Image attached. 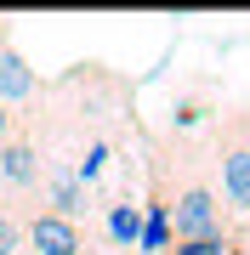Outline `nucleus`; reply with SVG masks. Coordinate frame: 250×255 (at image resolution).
I'll return each mask as SVG.
<instances>
[{"label": "nucleus", "mask_w": 250, "mask_h": 255, "mask_svg": "<svg viewBox=\"0 0 250 255\" xmlns=\"http://www.w3.org/2000/svg\"><path fill=\"white\" fill-rule=\"evenodd\" d=\"M165 193V187H159ZM165 210H171V233L176 244H205V238H228V210H222V193L216 182L182 170L176 193H165Z\"/></svg>", "instance_id": "f257e3e1"}, {"label": "nucleus", "mask_w": 250, "mask_h": 255, "mask_svg": "<svg viewBox=\"0 0 250 255\" xmlns=\"http://www.w3.org/2000/svg\"><path fill=\"white\" fill-rule=\"evenodd\" d=\"M222 187L216 193H228V204L239 210V216H250V108L239 114H228V125H222Z\"/></svg>", "instance_id": "f03ea898"}, {"label": "nucleus", "mask_w": 250, "mask_h": 255, "mask_svg": "<svg viewBox=\"0 0 250 255\" xmlns=\"http://www.w3.org/2000/svg\"><path fill=\"white\" fill-rule=\"evenodd\" d=\"M46 182V159H40V142L17 130V136L0 142V187L11 193V199H28V193H40Z\"/></svg>", "instance_id": "7ed1b4c3"}, {"label": "nucleus", "mask_w": 250, "mask_h": 255, "mask_svg": "<svg viewBox=\"0 0 250 255\" xmlns=\"http://www.w3.org/2000/svg\"><path fill=\"white\" fill-rule=\"evenodd\" d=\"M23 250H34V255H91V238L80 233V221L34 210V216L23 221Z\"/></svg>", "instance_id": "20e7f679"}, {"label": "nucleus", "mask_w": 250, "mask_h": 255, "mask_svg": "<svg viewBox=\"0 0 250 255\" xmlns=\"http://www.w3.org/2000/svg\"><path fill=\"white\" fill-rule=\"evenodd\" d=\"M34 91H40V74L28 68V57L11 46V34L0 28V102H6V108H17V102H28Z\"/></svg>", "instance_id": "39448f33"}, {"label": "nucleus", "mask_w": 250, "mask_h": 255, "mask_svg": "<svg viewBox=\"0 0 250 255\" xmlns=\"http://www.w3.org/2000/svg\"><path fill=\"white\" fill-rule=\"evenodd\" d=\"M40 193H46L51 216H63V221H80L85 210H91V187H85V182H80L74 170H46V182H40Z\"/></svg>", "instance_id": "423d86ee"}, {"label": "nucleus", "mask_w": 250, "mask_h": 255, "mask_svg": "<svg viewBox=\"0 0 250 255\" xmlns=\"http://www.w3.org/2000/svg\"><path fill=\"white\" fill-rule=\"evenodd\" d=\"M102 227H108V244L114 250H137L142 244V204L114 199L108 210H102Z\"/></svg>", "instance_id": "0eeeda50"}, {"label": "nucleus", "mask_w": 250, "mask_h": 255, "mask_svg": "<svg viewBox=\"0 0 250 255\" xmlns=\"http://www.w3.org/2000/svg\"><path fill=\"white\" fill-rule=\"evenodd\" d=\"M171 238H176V233H171L165 193L154 187V193H148V204H142V244H137V250H142V255H165V250H171Z\"/></svg>", "instance_id": "6e6552de"}, {"label": "nucleus", "mask_w": 250, "mask_h": 255, "mask_svg": "<svg viewBox=\"0 0 250 255\" xmlns=\"http://www.w3.org/2000/svg\"><path fill=\"white\" fill-rule=\"evenodd\" d=\"M0 255H23V216L0 210Z\"/></svg>", "instance_id": "1a4fd4ad"}, {"label": "nucleus", "mask_w": 250, "mask_h": 255, "mask_svg": "<svg viewBox=\"0 0 250 255\" xmlns=\"http://www.w3.org/2000/svg\"><path fill=\"white\" fill-rule=\"evenodd\" d=\"M165 255H228V238H205V244H171Z\"/></svg>", "instance_id": "9d476101"}, {"label": "nucleus", "mask_w": 250, "mask_h": 255, "mask_svg": "<svg viewBox=\"0 0 250 255\" xmlns=\"http://www.w3.org/2000/svg\"><path fill=\"white\" fill-rule=\"evenodd\" d=\"M6 136H17V108L0 102V142H6Z\"/></svg>", "instance_id": "9b49d317"}, {"label": "nucleus", "mask_w": 250, "mask_h": 255, "mask_svg": "<svg viewBox=\"0 0 250 255\" xmlns=\"http://www.w3.org/2000/svg\"><path fill=\"white\" fill-rule=\"evenodd\" d=\"M228 255H250V250H239V244H228Z\"/></svg>", "instance_id": "f8f14e48"}]
</instances>
